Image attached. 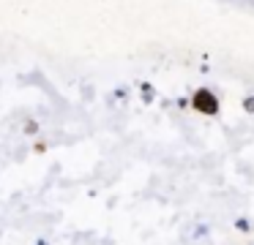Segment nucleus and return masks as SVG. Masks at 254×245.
Wrapping results in <instances>:
<instances>
[{"mask_svg":"<svg viewBox=\"0 0 254 245\" xmlns=\"http://www.w3.org/2000/svg\"><path fill=\"white\" fill-rule=\"evenodd\" d=\"M235 226L241 229V232H249V221H246V218H238V221H235Z\"/></svg>","mask_w":254,"mask_h":245,"instance_id":"obj_4","label":"nucleus"},{"mask_svg":"<svg viewBox=\"0 0 254 245\" xmlns=\"http://www.w3.org/2000/svg\"><path fill=\"white\" fill-rule=\"evenodd\" d=\"M243 109H246L249 114H254V96H249L246 101H243Z\"/></svg>","mask_w":254,"mask_h":245,"instance_id":"obj_2","label":"nucleus"},{"mask_svg":"<svg viewBox=\"0 0 254 245\" xmlns=\"http://www.w3.org/2000/svg\"><path fill=\"white\" fill-rule=\"evenodd\" d=\"M189 103H191L199 114H208V117L219 114V98H216V93L208 90V87H199V90L191 96V101H189Z\"/></svg>","mask_w":254,"mask_h":245,"instance_id":"obj_1","label":"nucleus"},{"mask_svg":"<svg viewBox=\"0 0 254 245\" xmlns=\"http://www.w3.org/2000/svg\"><path fill=\"white\" fill-rule=\"evenodd\" d=\"M36 131H39V123H36V120H30V123L25 125V134H36Z\"/></svg>","mask_w":254,"mask_h":245,"instance_id":"obj_3","label":"nucleus"},{"mask_svg":"<svg viewBox=\"0 0 254 245\" xmlns=\"http://www.w3.org/2000/svg\"><path fill=\"white\" fill-rule=\"evenodd\" d=\"M33 150H36V152H44V150H47V142H36Z\"/></svg>","mask_w":254,"mask_h":245,"instance_id":"obj_5","label":"nucleus"}]
</instances>
